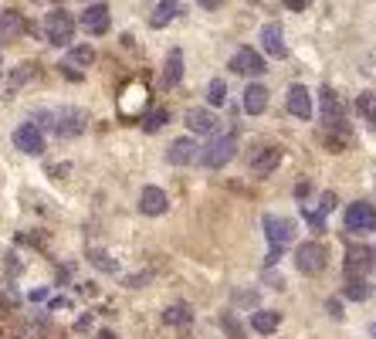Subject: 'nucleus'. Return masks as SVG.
I'll return each mask as SVG.
<instances>
[{"mask_svg": "<svg viewBox=\"0 0 376 339\" xmlns=\"http://www.w3.org/2000/svg\"><path fill=\"white\" fill-rule=\"evenodd\" d=\"M265 234H268V245H271L268 265H275L285 255V248L292 245V238H295V221L278 214H265Z\"/></svg>", "mask_w": 376, "mask_h": 339, "instance_id": "1", "label": "nucleus"}, {"mask_svg": "<svg viewBox=\"0 0 376 339\" xmlns=\"http://www.w3.org/2000/svg\"><path fill=\"white\" fill-rule=\"evenodd\" d=\"M75 28H79L75 14H68L64 7H55V11L45 17V38H47V45L68 48V45H72V38H75Z\"/></svg>", "mask_w": 376, "mask_h": 339, "instance_id": "2", "label": "nucleus"}, {"mask_svg": "<svg viewBox=\"0 0 376 339\" xmlns=\"http://www.w3.org/2000/svg\"><path fill=\"white\" fill-rule=\"evenodd\" d=\"M326 262H329V251L319 241H305V245L295 248V268L302 275H319L326 272Z\"/></svg>", "mask_w": 376, "mask_h": 339, "instance_id": "3", "label": "nucleus"}, {"mask_svg": "<svg viewBox=\"0 0 376 339\" xmlns=\"http://www.w3.org/2000/svg\"><path fill=\"white\" fill-rule=\"evenodd\" d=\"M234 153H237V136L234 133H227V136H217L204 153H200V163H204L207 170H220V167H227V163L234 160Z\"/></svg>", "mask_w": 376, "mask_h": 339, "instance_id": "4", "label": "nucleus"}, {"mask_svg": "<svg viewBox=\"0 0 376 339\" xmlns=\"http://www.w3.org/2000/svg\"><path fill=\"white\" fill-rule=\"evenodd\" d=\"M227 68H231V72H237V75H244V78H258V75H265V72H268L261 51H254V48H248V45L237 48L234 55H231Z\"/></svg>", "mask_w": 376, "mask_h": 339, "instance_id": "5", "label": "nucleus"}, {"mask_svg": "<svg viewBox=\"0 0 376 339\" xmlns=\"http://www.w3.org/2000/svg\"><path fill=\"white\" fill-rule=\"evenodd\" d=\"M85 129H89V116H85L81 109L64 106L55 112V133H58V139H75V136H81Z\"/></svg>", "mask_w": 376, "mask_h": 339, "instance_id": "6", "label": "nucleus"}, {"mask_svg": "<svg viewBox=\"0 0 376 339\" xmlns=\"http://www.w3.org/2000/svg\"><path fill=\"white\" fill-rule=\"evenodd\" d=\"M346 231L353 234H370L376 231V207L366 201H356L346 207Z\"/></svg>", "mask_w": 376, "mask_h": 339, "instance_id": "7", "label": "nucleus"}, {"mask_svg": "<svg viewBox=\"0 0 376 339\" xmlns=\"http://www.w3.org/2000/svg\"><path fill=\"white\" fill-rule=\"evenodd\" d=\"M79 24L85 28V34H95V38H102V34L109 31V24H112L109 4H89V7L81 11Z\"/></svg>", "mask_w": 376, "mask_h": 339, "instance_id": "8", "label": "nucleus"}, {"mask_svg": "<svg viewBox=\"0 0 376 339\" xmlns=\"http://www.w3.org/2000/svg\"><path fill=\"white\" fill-rule=\"evenodd\" d=\"M142 109H146V85L132 78L123 89V95H119V116L136 119V116H142Z\"/></svg>", "mask_w": 376, "mask_h": 339, "instance_id": "9", "label": "nucleus"}, {"mask_svg": "<svg viewBox=\"0 0 376 339\" xmlns=\"http://www.w3.org/2000/svg\"><path fill=\"white\" fill-rule=\"evenodd\" d=\"M14 146L21 150V153H28V156H41L47 150V146H45V133H41L34 123L17 126V129H14Z\"/></svg>", "mask_w": 376, "mask_h": 339, "instance_id": "10", "label": "nucleus"}, {"mask_svg": "<svg viewBox=\"0 0 376 339\" xmlns=\"http://www.w3.org/2000/svg\"><path fill=\"white\" fill-rule=\"evenodd\" d=\"M258 41H261V48H265L271 58H285L288 55V45H285V31L278 21H268L265 28H261V34H258Z\"/></svg>", "mask_w": 376, "mask_h": 339, "instance_id": "11", "label": "nucleus"}, {"mask_svg": "<svg viewBox=\"0 0 376 339\" xmlns=\"http://www.w3.org/2000/svg\"><path fill=\"white\" fill-rule=\"evenodd\" d=\"M282 146H261L258 153L251 156V173L254 177H271L275 170H278V163H282Z\"/></svg>", "mask_w": 376, "mask_h": 339, "instance_id": "12", "label": "nucleus"}, {"mask_svg": "<svg viewBox=\"0 0 376 339\" xmlns=\"http://www.w3.org/2000/svg\"><path fill=\"white\" fill-rule=\"evenodd\" d=\"M139 211L146 217H159L170 211V197H166V190H159V187H142L139 194Z\"/></svg>", "mask_w": 376, "mask_h": 339, "instance_id": "13", "label": "nucleus"}, {"mask_svg": "<svg viewBox=\"0 0 376 339\" xmlns=\"http://www.w3.org/2000/svg\"><path fill=\"white\" fill-rule=\"evenodd\" d=\"M285 102H288V112H292L295 119H302V123L312 119V92H309L305 85H292Z\"/></svg>", "mask_w": 376, "mask_h": 339, "instance_id": "14", "label": "nucleus"}, {"mask_svg": "<svg viewBox=\"0 0 376 339\" xmlns=\"http://www.w3.org/2000/svg\"><path fill=\"white\" fill-rule=\"evenodd\" d=\"M373 268V251L370 248H349L346 251V278H366V272Z\"/></svg>", "mask_w": 376, "mask_h": 339, "instance_id": "15", "label": "nucleus"}, {"mask_svg": "<svg viewBox=\"0 0 376 339\" xmlns=\"http://www.w3.org/2000/svg\"><path fill=\"white\" fill-rule=\"evenodd\" d=\"M24 31H28V21H24L21 11H4V14H0V45L17 41Z\"/></svg>", "mask_w": 376, "mask_h": 339, "instance_id": "16", "label": "nucleus"}, {"mask_svg": "<svg viewBox=\"0 0 376 339\" xmlns=\"http://www.w3.org/2000/svg\"><path fill=\"white\" fill-rule=\"evenodd\" d=\"M166 160H170V167H190L193 160H197V143L193 139H173L170 150H166Z\"/></svg>", "mask_w": 376, "mask_h": 339, "instance_id": "17", "label": "nucleus"}, {"mask_svg": "<svg viewBox=\"0 0 376 339\" xmlns=\"http://www.w3.org/2000/svg\"><path fill=\"white\" fill-rule=\"evenodd\" d=\"M183 119H187L190 133H197V136H210V133H217V116H214L210 109H190Z\"/></svg>", "mask_w": 376, "mask_h": 339, "instance_id": "18", "label": "nucleus"}, {"mask_svg": "<svg viewBox=\"0 0 376 339\" xmlns=\"http://www.w3.org/2000/svg\"><path fill=\"white\" fill-rule=\"evenodd\" d=\"M322 123L332 126V123H343V116H346V106H343V99H339V92H332L329 85L322 89Z\"/></svg>", "mask_w": 376, "mask_h": 339, "instance_id": "19", "label": "nucleus"}, {"mask_svg": "<svg viewBox=\"0 0 376 339\" xmlns=\"http://www.w3.org/2000/svg\"><path fill=\"white\" fill-rule=\"evenodd\" d=\"M278 326H282V312H275V309H258V312H251V329H254L258 336H271Z\"/></svg>", "mask_w": 376, "mask_h": 339, "instance_id": "20", "label": "nucleus"}, {"mask_svg": "<svg viewBox=\"0 0 376 339\" xmlns=\"http://www.w3.org/2000/svg\"><path fill=\"white\" fill-rule=\"evenodd\" d=\"M268 109V89L261 82H248V89H244V112L248 116H261Z\"/></svg>", "mask_w": 376, "mask_h": 339, "instance_id": "21", "label": "nucleus"}, {"mask_svg": "<svg viewBox=\"0 0 376 339\" xmlns=\"http://www.w3.org/2000/svg\"><path fill=\"white\" fill-rule=\"evenodd\" d=\"M180 78H183V51L173 48L166 55V68H163V89H176Z\"/></svg>", "mask_w": 376, "mask_h": 339, "instance_id": "22", "label": "nucleus"}, {"mask_svg": "<svg viewBox=\"0 0 376 339\" xmlns=\"http://www.w3.org/2000/svg\"><path fill=\"white\" fill-rule=\"evenodd\" d=\"M180 17V0H159L156 11H153V17H149V28H166L170 21H176Z\"/></svg>", "mask_w": 376, "mask_h": 339, "instance_id": "23", "label": "nucleus"}, {"mask_svg": "<svg viewBox=\"0 0 376 339\" xmlns=\"http://www.w3.org/2000/svg\"><path fill=\"white\" fill-rule=\"evenodd\" d=\"M163 323L166 326H190L193 323V312H190L187 302H173V306H166V312H163Z\"/></svg>", "mask_w": 376, "mask_h": 339, "instance_id": "24", "label": "nucleus"}, {"mask_svg": "<svg viewBox=\"0 0 376 339\" xmlns=\"http://www.w3.org/2000/svg\"><path fill=\"white\" fill-rule=\"evenodd\" d=\"M89 262H92L98 272H106V275H115V272H119V262L112 258L109 251H102V248H89Z\"/></svg>", "mask_w": 376, "mask_h": 339, "instance_id": "25", "label": "nucleus"}, {"mask_svg": "<svg viewBox=\"0 0 376 339\" xmlns=\"http://www.w3.org/2000/svg\"><path fill=\"white\" fill-rule=\"evenodd\" d=\"M142 119V129H146V133H159V129H163V123H170V109H149V112H142L139 116Z\"/></svg>", "mask_w": 376, "mask_h": 339, "instance_id": "26", "label": "nucleus"}, {"mask_svg": "<svg viewBox=\"0 0 376 339\" xmlns=\"http://www.w3.org/2000/svg\"><path fill=\"white\" fill-rule=\"evenodd\" d=\"M95 62V51H92V45H79V48H72V51H68V68H75V72H79V68H89V65Z\"/></svg>", "mask_w": 376, "mask_h": 339, "instance_id": "27", "label": "nucleus"}, {"mask_svg": "<svg viewBox=\"0 0 376 339\" xmlns=\"http://www.w3.org/2000/svg\"><path fill=\"white\" fill-rule=\"evenodd\" d=\"M34 75H38V65H34V62H24V65H17V68H14V75L7 78V89H11V92H14V89H21V85H24V82H31Z\"/></svg>", "mask_w": 376, "mask_h": 339, "instance_id": "28", "label": "nucleus"}, {"mask_svg": "<svg viewBox=\"0 0 376 339\" xmlns=\"http://www.w3.org/2000/svg\"><path fill=\"white\" fill-rule=\"evenodd\" d=\"M370 292H373V289H370L366 278H349V282H346V299H353V302H366Z\"/></svg>", "mask_w": 376, "mask_h": 339, "instance_id": "29", "label": "nucleus"}, {"mask_svg": "<svg viewBox=\"0 0 376 339\" xmlns=\"http://www.w3.org/2000/svg\"><path fill=\"white\" fill-rule=\"evenodd\" d=\"M356 112H360L370 126H376V92H363L360 99H356Z\"/></svg>", "mask_w": 376, "mask_h": 339, "instance_id": "30", "label": "nucleus"}, {"mask_svg": "<svg viewBox=\"0 0 376 339\" xmlns=\"http://www.w3.org/2000/svg\"><path fill=\"white\" fill-rule=\"evenodd\" d=\"M207 102H210V106H227V82H224V78H210Z\"/></svg>", "mask_w": 376, "mask_h": 339, "instance_id": "31", "label": "nucleus"}, {"mask_svg": "<svg viewBox=\"0 0 376 339\" xmlns=\"http://www.w3.org/2000/svg\"><path fill=\"white\" fill-rule=\"evenodd\" d=\"M220 329L227 333V339H248V333H244V326L237 323L234 312H224V316H220Z\"/></svg>", "mask_w": 376, "mask_h": 339, "instance_id": "32", "label": "nucleus"}, {"mask_svg": "<svg viewBox=\"0 0 376 339\" xmlns=\"http://www.w3.org/2000/svg\"><path fill=\"white\" fill-rule=\"evenodd\" d=\"M336 204H339V197H336V194H332V190H326V194H322V204H319V211H315V214H332V211H336Z\"/></svg>", "mask_w": 376, "mask_h": 339, "instance_id": "33", "label": "nucleus"}, {"mask_svg": "<svg viewBox=\"0 0 376 339\" xmlns=\"http://www.w3.org/2000/svg\"><path fill=\"white\" fill-rule=\"evenodd\" d=\"M326 309H329L332 319H343V302H339V299H329V302H326Z\"/></svg>", "mask_w": 376, "mask_h": 339, "instance_id": "34", "label": "nucleus"}, {"mask_svg": "<svg viewBox=\"0 0 376 339\" xmlns=\"http://www.w3.org/2000/svg\"><path fill=\"white\" fill-rule=\"evenodd\" d=\"M282 4L288 7V11H305V7H309L312 0H282Z\"/></svg>", "mask_w": 376, "mask_h": 339, "instance_id": "35", "label": "nucleus"}, {"mask_svg": "<svg viewBox=\"0 0 376 339\" xmlns=\"http://www.w3.org/2000/svg\"><path fill=\"white\" fill-rule=\"evenodd\" d=\"M51 309H72V299H68V295H58V299H51Z\"/></svg>", "mask_w": 376, "mask_h": 339, "instance_id": "36", "label": "nucleus"}, {"mask_svg": "<svg viewBox=\"0 0 376 339\" xmlns=\"http://www.w3.org/2000/svg\"><path fill=\"white\" fill-rule=\"evenodd\" d=\"M197 4H200L204 11H217V7H220V4H224V0H197Z\"/></svg>", "mask_w": 376, "mask_h": 339, "instance_id": "37", "label": "nucleus"}, {"mask_svg": "<svg viewBox=\"0 0 376 339\" xmlns=\"http://www.w3.org/2000/svg\"><path fill=\"white\" fill-rule=\"evenodd\" d=\"M89 326H92V316H81L79 323H75V329H79V333H85V329H89Z\"/></svg>", "mask_w": 376, "mask_h": 339, "instance_id": "38", "label": "nucleus"}, {"mask_svg": "<svg viewBox=\"0 0 376 339\" xmlns=\"http://www.w3.org/2000/svg\"><path fill=\"white\" fill-rule=\"evenodd\" d=\"M98 339H119V336H115L112 329H102V333H98Z\"/></svg>", "mask_w": 376, "mask_h": 339, "instance_id": "39", "label": "nucleus"}, {"mask_svg": "<svg viewBox=\"0 0 376 339\" xmlns=\"http://www.w3.org/2000/svg\"><path fill=\"white\" fill-rule=\"evenodd\" d=\"M370 336H373V339H376V323H373V326H370Z\"/></svg>", "mask_w": 376, "mask_h": 339, "instance_id": "40", "label": "nucleus"}, {"mask_svg": "<svg viewBox=\"0 0 376 339\" xmlns=\"http://www.w3.org/2000/svg\"><path fill=\"white\" fill-rule=\"evenodd\" d=\"M0 75H4V58H0Z\"/></svg>", "mask_w": 376, "mask_h": 339, "instance_id": "41", "label": "nucleus"}, {"mask_svg": "<svg viewBox=\"0 0 376 339\" xmlns=\"http://www.w3.org/2000/svg\"><path fill=\"white\" fill-rule=\"evenodd\" d=\"M373 265H376V251H373Z\"/></svg>", "mask_w": 376, "mask_h": 339, "instance_id": "42", "label": "nucleus"}, {"mask_svg": "<svg viewBox=\"0 0 376 339\" xmlns=\"http://www.w3.org/2000/svg\"><path fill=\"white\" fill-rule=\"evenodd\" d=\"M251 4H258V0H251Z\"/></svg>", "mask_w": 376, "mask_h": 339, "instance_id": "43", "label": "nucleus"}]
</instances>
